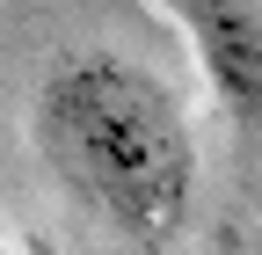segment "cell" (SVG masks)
I'll return each mask as SVG.
<instances>
[{
  "instance_id": "cell-1",
  "label": "cell",
  "mask_w": 262,
  "mask_h": 255,
  "mask_svg": "<svg viewBox=\"0 0 262 255\" xmlns=\"http://www.w3.org/2000/svg\"><path fill=\"white\" fill-rule=\"evenodd\" d=\"M37 146L110 233L139 248L182 233L196 197V139L182 102L146 66L117 51L58 58L37 88Z\"/></svg>"
},
{
  "instance_id": "cell-3",
  "label": "cell",
  "mask_w": 262,
  "mask_h": 255,
  "mask_svg": "<svg viewBox=\"0 0 262 255\" xmlns=\"http://www.w3.org/2000/svg\"><path fill=\"white\" fill-rule=\"evenodd\" d=\"M0 255H8V248H0Z\"/></svg>"
},
{
  "instance_id": "cell-2",
  "label": "cell",
  "mask_w": 262,
  "mask_h": 255,
  "mask_svg": "<svg viewBox=\"0 0 262 255\" xmlns=\"http://www.w3.org/2000/svg\"><path fill=\"white\" fill-rule=\"evenodd\" d=\"M160 8L189 29L226 117L248 124L255 102H262V15H255V0H160Z\"/></svg>"
}]
</instances>
